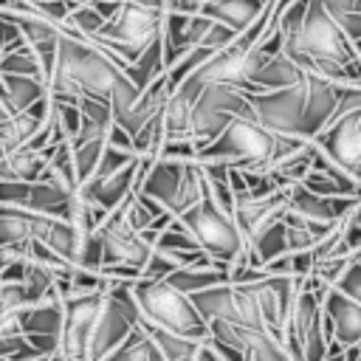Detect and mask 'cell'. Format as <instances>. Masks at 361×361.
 <instances>
[{
    "mask_svg": "<svg viewBox=\"0 0 361 361\" xmlns=\"http://www.w3.org/2000/svg\"><path fill=\"white\" fill-rule=\"evenodd\" d=\"M161 25H164V8H149L135 0H121L118 11L104 23V28L87 39L104 48L124 71L149 42L161 37Z\"/></svg>",
    "mask_w": 361,
    "mask_h": 361,
    "instance_id": "obj_3",
    "label": "cell"
},
{
    "mask_svg": "<svg viewBox=\"0 0 361 361\" xmlns=\"http://www.w3.org/2000/svg\"><path fill=\"white\" fill-rule=\"evenodd\" d=\"M180 223L189 228V234L200 243V248L220 265L228 268V262L245 251V240H243V231L234 220V214L223 212L203 189V197L186 209L183 214H178Z\"/></svg>",
    "mask_w": 361,
    "mask_h": 361,
    "instance_id": "obj_4",
    "label": "cell"
},
{
    "mask_svg": "<svg viewBox=\"0 0 361 361\" xmlns=\"http://www.w3.org/2000/svg\"><path fill=\"white\" fill-rule=\"evenodd\" d=\"M305 76V73H302ZM251 107V116L279 135L310 138L305 121V82L276 87V90H243Z\"/></svg>",
    "mask_w": 361,
    "mask_h": 361,
    "instance_id": "obj_5",
    "label": "cell"
},
{
    "mask_svg": "<svg viewBox=\"0 0 361 361\" xmlns=\"http://www.w3.org/2000/svg\"><path fill=\"white\" fill-rule=\"evenodd\" d=\"M102 290L93 293H79V296H65L62 299V333H59V358H73L85 361L87 353V338L96 324L99 307H102Z\"/></svg>",
    "mask_w": 361,
    "mask_h": 361,
    "instance_id": "obj_10",
    "label": "cell"
},
{
    "mask_svg": "<svg viewBox=\"0 0 361 361\" xmlns=\"http://www.w3.org/2000/svg\"><path fill=\"white\" fill-rule=\"evenodd\" d=\"M135 189L178 217L203 197V166L197 158H149Z\"/></svg>",
    "mask_w": 361,
    "mask_h": 361,
    "instance_id": "obj_2",
    "label": "cell"
},
{
    "mask_svg": "<svg viewBox=\"0 0 361 361\" xmlns=\"http://www.w3.org/2000/svg\"><path fill=\"white\" fill-rule=\"evenodd\" d=\"M271 0H200L197 11L228 25L234 34L245 31L268 6Z\"/></svg>",
    "mask_w": 361,
    "mask_h": 361,
    "instance_id": "obj_15",
    "label": "cell"
},
{
    "mask_svg": "<svg viewBox=\"0 0 361 361\" xmlns=\"http://www.w3.org/2000/svg\"><path fill=\"white\" fill-rule=\"evenodd\" d=\"M147 161L149 158L141 155V158L130 161L127 166H121V169H116L110 175H90L87 180L79 183V192L85 195V200H90V203L102 206L104 212H110L138 186V175L144 172Z\"/></svg>",
    "mask_w": 361,
    "mask_h": 361,
    "instance_id": "obj_11",
    "label": "cell"
},
{
    "mask_svg": "<svg viewBox=\"0 0 361 361\" xmlns=\"http://www.w3.org/2000/svg\"><path fill=\"white\" fill-rule=\"evenodd\" d=\"M71 195H73V189H65V186H59L48 178H37V180H31V195H28L25 209L54 214V217H65Z\"/></svg>",
    "mask_w": 361,
    "mask_h": 361,
    "instance_id": "obj_20",
    "label": "cell"
},
{
    "mask_svg": "<svg viewBox=\"0 0 361 361\" xmlns=\"http://www.w3.org/2000/svg\"><path fill=\"white\" fill-rule=\"evenodd\" d=\"M313 138L361 186V104L336 113Z\"/></svg>",
    "mask_w": 361,
    "mask_h": 361,
    "instance_id": "obj_7",
    "label": "cell"
},
{
    "mask_svg": "<svg viewBox=\"0 0 361 361\" xmlns=\"http://www.w3.org/2000/svg\"><path fill=\"white\" fill-rule=\"evenodd\" d=\"M305 68L290 59L285 51H276L271 54L240 87L243 90H276V87H288V85H296L302 79Z\"/></svg>",
    "mask_w": 361,
    "mask_h": 361,
    "instance_id": "obj_14",
    "label": "cell"
},
{
    "mask_svg": "<svg viewBox=\"0 0 361 361\" xmlns=\"http://www.w3.org/2000/svg\"><path fill=\"white\" fill-rule=\"evenodd\" d=\"M102 149H104V138H90V141H79V144H71V152H73V166H76V180H87L93 172H96V164L102 158Z\"/></svg>",
    "mask_w": 361,
    "mask_h": 361,
    "instance_id": "obj_25",
    "label": "cell"
},
{
    "mask_svg": "<svg viewBox=\"0 0 361 361\" xmlns=\"http://www.w3.org/2000/svg\"><path fill=\"white\" fill-rule=\"evenodd\" d=\"M0 73H28V76L45 79V71H42V65H39V56H37V51H34L28 42L20 45V48H14V51L0 54ZM45 82H48V79H45Z\"/></svg>",
    "mask_w": 361,
    "mask_h": 361,
    "instance_id": "obj_24",
    "label": "cell"
},
{
    "mask_svg": "<svg viewBox=\"0 0 361 361\" xmlns=\"http://www.w3.org/2000/svg\"><path fill=\"white\" fill-rule=\"evenodd\" d=\"M361 200V195H316L307 186H302L299 180L288 186V209L310 217V220H324V223H338L344 220L353 206Z\"/></svg>",
    "mask_w": 361,
    "mask_h": 361,
    "instance_id": "obj_12",
    "label": "cell"
},
{
    "mask_svg": "<svg viewBox=\"0 0 361 361\" xmlns=\"http://www.w3.org/2000/svg\"><path fill=\"white\" fill-rule=\"evenodd\" d=\"M166 71V65H164V51H161V37L155 39V42H149L127 68H124V73H127V79L138 87V90H144L158 73H164Z\"/></svg>",
    "mask_w": 361,
    "mask_h": 361,
    "instance_id": "obj_22",
    "label": "cell"
},
{
    "mask_svg": "<svg viewBox=\"0 0 361 361\" xmlns=\"http://www.w3.org/2000/svg\"><path fill=\"white\" fill-rule=\"evenodd\" d=\"M169 279L178 290H183L186 296L203 290V288H212V285H220V282H228V268L220 265V262H197V265H183V268H175L169 271Z\"/></svg>",
    "mask_w": 361,
    "mask_h": 361,
    "instance_id": "obj_18",
    "label": "cell"
},
{
    "mask_svg": "<svg viewBox=\"0 0 361 361\" xmlns=\"http://www.w3.org/2000/svg\"><path fill=\"white\" fill-rule=\"evenodd\" d=\"M135 324L158 344V350H161V355H164V361H192V355H195V347H197V341L195 338H186V336H180V333H172V330H166V327H161V324H155V322H149V319H144L141 313H138V319H135Z\"/></svg>",
    "mask_w": 361,
    "mask_h": 361,
    "instance_id": "obj_19",
    "label": "cell"
},
{
    "mask_svg": "<svg viewBox=\"0 0 361 361\" xmlns=\"http://www.w3.org/2000/svg\"><path fill=\"white\" fill-rule=\"evenodd\" d=\"M8 116H11V110H8V107H6V102L0 99V124H3V121H6Z\"/></svg>",
    "mask_w": 361,
    "mask_h": 361,
    "instance_id": "obj_31",
    "label": "cell"
},
{
    "mask_svg": "<svg viewBox=\"0 0 361 361\" xmlns=\"http://www.w3.org/2000/svg\"><path fill=\"white\" fill-rule=\"evenodd\" d=\"M324 319H327L336 341H341V344H358L361 341V302L338 293L336 288H327Z\"/></svg>",
    "mask_w": 361,
    "mask_h": 361,
    "instance_id": "obj_13",
    "label": "cell"
},
{
    "mask_svg": "<svg viewBox=\"0 0 361 361\" xmlns=\"http://www.w3.org/2000/svg\"><path fill=\"white\" fill-rule=\"evenodd\" d=\"M141 6H149V8H164V0H135Z\"/></svg>",
    "mask_w": 361,
    "mask_h": 361,
    "instance_id": "obj_30",
    "label": "cell"
},
{
    "mask_svg": "<svg viewBox=\"0 0 361 361\" xmlns=\"http://www.w3.org/2000/svg\"><path fill=\"white\" fill-rule=\"evenodd\" d=\"M237 113H251L243 87L231 82H209L192 104V138L197 149L209 144Z\"/></svg>",
    "mask_w": 361,
    "mask_h": 361,
    "instance_id": "obj_6",
    "label": "cell"
},
{
    "mask_svg": "<svg viewBox=\"0 0 361 361\" xmlns=\"http://www.w3.org/2000/svg\"><path fill=\"white\" fill-rule=\"evenodd\" d=\"M104 141H107V144H113V147H121V149H133V152H135V144H133V133H130V130H124L118 121H113V124L107 127V135H104Z\"/></svg>",
    "mask_w": 361,
    "mask_h": 361,
    "instance_id": "obj_29",
    "label": "cell"
},
{
    "mask_svg": "<svg viewBox=\"0 0 361 361\" xmlns=\"http://www.w3.org/2000/svg\"><path fill=\"white\" fill-rule=\"evenodd\" d=\"M330 288H336L338 293H344V296L361 302V251L353 254V259L344 265V271L336 276V282H333Z\"/></svg>",
    "mask_w": 361,
    "mask_h": 361,
    "instance_id": "obj_27",
    "label": "cell"
},
{
    "mask_svg": "<svg viewBox=\"0 0 361 361\" xmlns=\"http://www.w3.org/2000/svg\"><path fill=\"white\" fill-rule=\"evenodd\" d=\"M104 17L90 6V3H82V6H76V8H71V14L65 17V25H71L76 34H82V37H96L102 28H104Z\"/></svg>",
    "mask_w": 361,
    "mask_h": 361,
    "instance_id": "obj_26",
    "label": "cell"
},
{
    "mask_svg": "<svg viewBox=\"0 0 361 361\" xmlns=\"http://www.w3.org/2000/svg\"><path fill=\"white\" fill-rule=\"evenodd\" d=\"M99 243H102V265H135L141 268L152 251L149 243H144V237L124 220V206L118 203L116 209H110L104 214V220L93 228Z\"/></svg>",
    "mask_w": 361,
    "mask_h": 361,
    "instance_id": "obj_8",
    "label": "cell"
},
{
    "mask_svg": "<svg viewBox=\"0 0 361 361\" xmlns=\"http://www.w3.org/2000/svg\"><path fill=\"white\" fill-rule=\"evenodd\" d=\"M135 158H141L138 152H133V149H121V147H113V144H107L104 141V149H102V158H99V164H96V172L93 175H110V172H116V169H121V166H127L130 161H135Z\"/></svg>",
    "mask_w": 361,
    "mask_h": 361,
    "instance_id": "obj_28",
    "label": "cell"
},
{
    "mask_svg": "<svg viewBox=\"0 0 361 361\" xmlns=\"http://www.w3.org/2000/svg\"><path fill=\"white\" fill-rule=\"evenodd\" d=\"M104 361H164V355H161L158 344L135 324V327L107 353Z\"/></svg>",
    "mask_w": 361,
    "mask_h": 361,
    "instance_id": "obj_21",
    "label": "cell"
},
{
    "mask_svg": "<svg viewBox=\"0 0 361 361\" xmlns=\"http://www.w3.org/2000/svg\"><path fill=\"white\" fill-rule=\"evenodd\" d=\"M3 155H6V147H3V141H0V158H3Z\"/></svg>",
    "mask_w": 361,
    "mask_h": 361,
    "instance_id": "obj_32",
    "label": "cell"
},
{
    "mask_svg": "<svg viewBox=\"0 0 361 361\" xmlns=\"http://www.w3.org/2000/svg\"><path fill=\"white\" fill-rule=\"evenodd\" d=\"M302 186H307L310 192L316 195H361V186L355 183V178L350 175H333V172H324V169H307L299 180Z\"/></svg>",
    "mask_w": 361,
    "mask_h": 361,
    "instance_id": "obj_23",
    "label": "cell"
},
{
    "mask_svg": "<svg viewBox=\"0 0 361 361\" xmlns=\"http://www.w3.org/2000/svg\"><path fill=\"white\" fill-rule=\"evenodd\" d=\"M133 299L138 305V313L172 333H180L186 338H206L209 336V322L200 316L195 302L178 290L169 279H147L138 276L130 282Z\"/></svg>",
    "mask_w": 361,
    "mask_h": 361,
    "instance_id": "obj_1",
    "label": "cell"
},
{
    "mask_svg": "<svg viewBox=\"0 0 361 361\" xmlns=\"http://www.w3.org/2000/svg\"><path fill=\"white\" fill-rule=\"evenodd\" d=\"M0 85H3L0 99L6 102L11 113L31 107L37 99L48 93V82L39 76H28V73H0Z\"/></svg>",
    "mask_w": 361,
    "mask_h": 361,
    "instance_id": "obj_17",
    "label": "cell"
},
{
    "mask_svg": "<svg viewBox=\"0 0 361 361\" xmlns=\"http://www.w3.org/2000/svg\"><path fill=\"white\" fill-rule=\"evenodd\" d=\"M209 336L226 344L228 350L237 353V358L248 361H282L288 358L285 344L279 336H274L265 327H248V324H234L223 319H209Z\"/></svg>",
    "mask_w": 361,
    "mask_h": 361,
    "instance_id": "obj_9",
    "label": "cell"
},
{
    "mask_svg": "<svg viewBox=\"0 0 361 361\" xmlns=\"http://www.w3.org/2000/svg\"><path fill=\"white\" fill-rule=\"evenodd\" d=\"M62 296H45L37 302H28L17 310V322L23 333H45V336H59L62 333Z\"/></svg>",
    "mask_w": 361,
    "mask_h": 361,
    "instance_id": "obj_16",
    "label": "cell"
}]
</instances>
